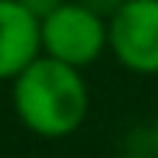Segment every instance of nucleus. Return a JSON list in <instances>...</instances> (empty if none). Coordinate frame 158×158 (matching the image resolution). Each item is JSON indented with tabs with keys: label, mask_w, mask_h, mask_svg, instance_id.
Instances as JSON below:
<instances>
[{
	"label": "nucleus",
	"mask_w": 158,
	"mask_h": 158,
	"mask_svg": "<svg viewBox=\"0 0 158 158\" xmlns=\"http://www.w3.org/2000/svg\"><path fill=\"white\" fill-rule=\"evenodd\" d=\"M87 84L81 68L39 55L13 77V110L19 123L42 139H64L87 116Z\"/></svg>",
	"instance_id": "nucleus-1"
},
{
	"label": "nucleus",
	"mask_w": 158,
	"mask_h": 158,
	"mask_svg": "<svg viewBox=\"0 0 158 158\" xmlns=\"http://www.w3.org/2000/svg\"><path fill=\"white\" fill-rule=\"evenodd\" d=\"M19 3H23L29 13H35V16L42 19V16H48L52 10H58V6L64 3V0H19Z\"/></svg>",
	"instance_id": "nucleus-6"
},
{
	"label": "nucleus",
	"mask_w": 158,
	"mask_h": 158,
	"mask_svg": "<svg viewBox=\"0 0 158 158\" xmlns=\"http://www.w3.org/2000/svg\"><path fill=\"white\" fill-rule=\"evenodd\" d=\"M42 55V19L19 0H0V81H13Z\"/></svg>",
	"instance_id": "nucleus-4"
},
{
	"label": "nucleus",
	"mask_w": 158,
	"mask_h": 158,
	"mask_svg": "<svg viewBox=\"0 0 158 158\" xmlns=\"http://www.w3.org/2000/svg\"><path fill=\"white\" fill-rule=\"evenodd\" d=\"M110 52L135 74H158V0H123L106 19Z\"/></svg>",
	"instance_id": "nucleus-3"
},
{
	"label": "nucleus",
	"mask_w": 158,
	"mask_h": 158,
	"mask_svg": "<svg viewBox=\"0 0 158 158\" xmlns=\"http://www.w3.org/2000/svg\"><path fill=\"white\" fill-rule=\"evenodd\" d=\"M155 155H158V126H155Z\"/></svg>",
	"instance_id": "nucleus-7"
},
{
	"label": "nucleus",
	"mask_w": 158,
	"mask_h": 158,
	"mask_svg": "<svg viewBox=\"0 0 158 158\" xmlns=\"http://www.w3.org/2000/svg\"><path fill=\"white\" fill-rule=\"evenodd\" d=\"M77 3H84L87 10H94V13H100V16H106V19H110L113 13L123 6V0H77Z\"/></svg>",
	"instance_id": "nucleus-5"
},
{
	"label": "nucleus",
	"mask_w": 158,
	"mask_h": 158,
	"mask_svg": "<svg viewBox=\"0 0 158 158\" xmlns=\"http://www.w3.org/2000/svg\"><path fill=\"white\" fill-rule=\"evenodd\" d=\"M126 158H148V155H126ZM155 158H158V155H155Z\"/></svg>",
	"instance_id": "nucleus-8"
},
{
	"label": "nucleus",
	"mask_w": 158,
	"mask_h": 158,
	"mask_svg": "<svg viewBox=\"0 0 158 158\" xmlns=\"http://www.w3.org/2000/svg\"><path fill=\"white\" fill-rule=\"evenodd\" d=\"M103 48H110L106 16L87 10L77 0H64L58 10L42 16V55L74 68L94 64Z\"/></svg>",
	"instance_id": "nucleus-2"
}]
</instances>
